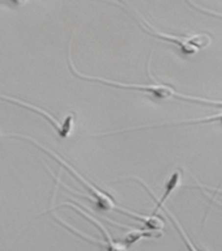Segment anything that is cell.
Wrapping results in <instances>:
<instances>
[{"label":"cell","instance_id":"7a4b0ae2","mask_svg":"<svg viewBox=\"0 0 222 251\" xmlns=\"http://www.w3.org/2000/svg\"><path fill=\"white\" fill-rule=\"evenodd\" d=\"M5 137H10V138H23V140H28L29 142H31L33 145H35L37 147H39L40 150L43 152H46L47 154H49L50 157H53L57 162H59L60 165L64 167V169L68 170L69 172H71L72 175H73L75 178H77L79 182H82L83 185H84V187L87 188V191L91 192L92 196L89 197L91 200H93L94 202H96V205L98 206V208H100V210H103V211H114V210H118L120 212H122V214H125V215H129L128 210H125V208L123 207H120V206L116 205V201H114L113 197L111 196V195H108L107 192H104L102 190V188H99L98 186H96L94 183H92V181H89L88 178H86V177L83 176V175H80L79 172L77 171V170L74 169L73 166L69 165L67 161H64L60 156H58L55 152L50 151V150H48L47 147H44L43 145H40L38 141H35L34 138L29 137V136H25V134H18V133H10V134H4Z\"/></svg>","mask_w":222,"mask_h":251},{"label":"cell","instance_id":"9c48e42d","mask_svg":"<svg viewBox=\"0 0 222 251\" xmlns=\"http://www.w3.org/2000/svg\"><path fill=\"white\" fill-rule=\"evenodd\" d=\"M6 1H10V3L18 4V5H23L26 3V0H6Z\"/></svg>","mask_w":222,"mask_h":251},{"label":"cell","instance_id":"5b68a950","mask_svg":"<svg viewBox=\"0 0 222 251\" xmlns=\"http://www.w3.org/2000/svg\"><path fill=\"white\" fill-rule=\"evenodd\" d=\"M214 122L222 123V113L214 114V116H210V117L198 118V120H187V121H182V122L162 123V125H153V126H140V127H133V128H125V129H120V131L105 132V133L92 134V136H93V137H99V136H108V134H116V133H121V132H127V131H136V129L157 128V127H170V126H181V125H201V123H214Z\"/></svg>","mask_w":222,"mask_h":251},{"label":"cell","instance_id":"ba28073f","mask_svg":"<svg viewBox=\"0 0 222 251\" xmlns=\"http://www.w3.org/2000/svg\"><path fill=\"white\" fill-rule=\"evenodd\" d=\"M186 3H187L188 5H190V6H192V8H194V9H196V10H198V12L203 13V14H206V15H211V17L220 18V19H222V13L214 12V10H210V9H207V8H203V6L197 5L196 3H192L191 0H186Z\"/></svg>","mask_w":222,"mask_h":251},{"label":"cell","instance_id":"30bf717a","mask_svg":"<svg viewBox=\"0 0 222 251\" xmlns=\"http://www.w3.org/2000/svg\"><path fill=\"white\" fill-rule=\"evenodd\" d=\"M221 186H222V181H221V183H220V186H219V187H216V188H215V190H216V191H215V194H216V192L219 191L220 188H221Z\"/></svg>","mask_w":222,"mask_h":251},{"label":"cell","instance_id":"8992f818","mask_svg":"<svg viewBox=\"0 0 222 251\" xmlns=\"http://www.w3.org/2000/svg\"><path fill=\"white\" fill-rule=\"evenodd\" d=\"M66 206H69V207H73L74 210H77V211L79 212V214H82L83 216L91 220L92 223L96 224V226H97V227H98V230H99V231L103 234V236H104V241H105V243H107V245H108L109 250H125V246H123L122 244L113 243V240H112L111 235H109V232H108V230H107V228H105L104 226L102 225V223H99V221H98V220L96 219V217L92 216V215L87 214L86 211H83L82 208L78 207L77 205H74V203H72V202H64V203H60L59 206H55V207H51L50 210H49V211H54L55 208L66 207Z\"/></svg>","mask_w":222,"mask_h":251},{"label":"cell","instance_id":"3957f363","mask_svg":"<svg viewBox=\"0 0 222 251\" xmlns=\"http://www.w3.org/2000/svg\"><path fill=\"white\" fill-rule=\"evenodd\" d=\"M123 3H124L125 6H128L129 9L133 10L134 15H136V18L138 19L137 22L140 23V25L147 31L148 34H151L152 37L154 38H158V39L163 40V42H167V43L174 44V46L178 47V48L181 49V51L185 53V54H196L199 49L206 48V47L210 46V43L212 42V37H211L210 34H207V33H197V34H190L185 35V37H182V35H172L166 34V33H161V31L154 29L151 24L148 23L147 20H146L140 13L137 12L136 9L132 8L127 1H123Z\"/></svg>","mask_w":222,"mask_h":251},{"label":"cell","instance_id":"277c9868","mask_svg":"<svg viewBox=\"0 0 222 251\" xmlns=\"http://www.w3.org/2000/svg\"><path fill=\"white\" fill-rule=\"evenodd\" d=\"M0 100H4V102H10V103H14L17 106L23 107V108L26 109H30V111L35 112V113L40 114V116H43L49 123H50L54 129L57 131V133L59 134L62 138H68L71 136V133H73V128H74V113L68 114L66 118L63 121H59L58 118H55L54 116H51L50 113H48L47 111L44 109L39 108L37 106H33L30 103H26L24 100H20L18 98L14 97H10V96H0Z\"/></svg>","mask_w":222,"mask_h":251},{"label":"cell","instance_id":"6da1fadb","mask_svg":"<svg viewBox=\"0 0 222 251\" xmlns=\"http://www.w3.org/2000/svg\"><path fill=\"white\" fill-rule=\"evenodd\" d=\"M69 68H71L72 73L75 77L80 78V79L91 80V82H98L103 83L105 86L116 87V88H123V89H132V91H138V92H145V93L152 94L157 100H171V98H178V100H188V102H197V103H203V104H210V106H219L222 107V100H206V98L201 97H195V96H186V94L179 93L177 92L173 87L168 86V84H162V83H154V84H137V83H121L116 82V80H109L105 78L96 77V75H83L80 72H78L74 67L73 62H72V55H71V46H69Z\"/></svg>","mask_w":222,"mask_h":251},{"label":"cell","instance_id":"52a82bcc","mask_svg":"<svg viewBox=\"0 0 222 251\" xmlns=\"http://www.w3.org/2000/svg\"><path fill=\"white\" fill-rule=\"evenodd\" d=\"M181 177H182V174H181V171H179V170H177V171H174L173 174L171 175V177L168 178L167 182H166V185H165V192H163L162 197H161L160 200H157L156 207H154V210L152 211V215H156L157 212L160 211L161 208L165 206L166 201L168 200V197L171 196L172 192H173L174 190L178 187L179 181H181Z\"/></svg>","mask_w":222,"mask_h":251}]
</instances>
